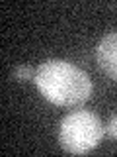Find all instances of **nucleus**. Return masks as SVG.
<instances>
[{
	"label": "nucleus",
	"instance_id": "4",
	"mask_svg": "<svg viewBox=\"0 0 117 157\" xmlns=\"http://www.w3.org/2000/svg\"><path fill=\"white\" fill-rule=\"evenodd\" d=\"M14 78L16 81H31V78H35V71L31 67H16Z\"/></svg>",
	"mask_w": 117,
	"mask_h": 157
},
{
	"label": "nucleus",
	"instance_id": "2",
	"mask_svg": "<svg viewBox=\"0 0 117 157\" xmlns=\"http://www.w3.org/2000/svg\"><path fill=\"white\" fill-rule=\"evenodd\" d=\"M105 136V124L88 110H76L62 118L58 128V141L66 153L84 155L92 151Z\"/></svg>",
	"mask_w": 117,
	"mask_h": 157
},
{
	"label": "nucleus",
	"instance_id": "1",
	"mask_svg": "<svg viewBox=\"0 0 117 157\" xmlns=\"http://www.w3.org/2000/svg\"><path fill=\"white\" fill-rule=\"evenodd\" d=\"M37 90L57 106H80L92 94V81L82 69L62 59H47L35 69Z\"/></svg>",
	"mask_w": 117,
	"mask_h": 157
},
{
	"label": "nucleus",
	"instance_id": "5",
	"mask_svg": "<svg viewBox=\"0 0 117 157\" xmlns=\"http://www.w3.org/2000/svg\"><path fill=\"white\" fill-rule=\"evenodd\" d=\"M105 136L113 137V140H117V116L109 118V122L105 124Z\"/></svg>",
	"mask_w": 117,
	"mask_h": 157
},
{
	"label": "nucleus",
	"instance_id": "3",
	"mask_svg": "<svg viewBox=\"0 0 117 157\" xmlns=\"http://www.w3.org/2000/svg\"><path fill=\"white\" fill-rule=\"evenodd\" d=\"M96 59L101 71L117 81V33H107L100 39L96 47Z\"/></svg>",
	"mask_w": 117,
	"mask_h": 157
}]
</instances>
